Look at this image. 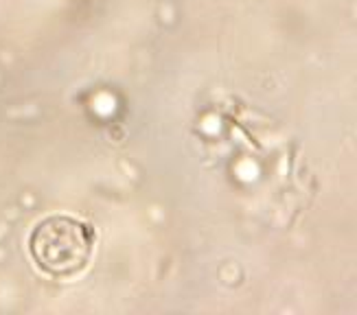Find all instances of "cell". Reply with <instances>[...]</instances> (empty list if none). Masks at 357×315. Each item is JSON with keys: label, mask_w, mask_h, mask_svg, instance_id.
<instances>
[{"label": "cell", "mask_w": 357, "mask_h": 315, "mask_svg": "<svg viewBox=\"0 0 357 315\" xmlns=\"http://www.w3.org/2000/svg\"><path fill=\"white\" fill-rule=\"evenodd\" d=\"M95 247L90 224L68 215L42 219L29 236V252L36 265L53 278H73L86 270Z\"/></svg>", "instance_id": "cell-1"}]
</instances>
